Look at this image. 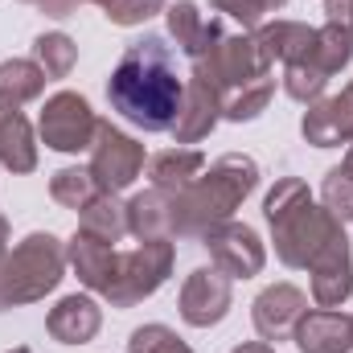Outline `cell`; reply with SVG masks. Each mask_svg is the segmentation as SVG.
I'll use <instances>...</instances> for the list:
<instances>
[{
    "label": "cell",
    "instance_id": "1",
    "mask_svg": "<svg viewBox=\"0 0 353 353\" xmlns=\"http://www.w3.org/2000/svg\"><path fill=\"white\" fill-rule=\"evenodd\" d=\"M107 99L140 132H169L185 103V79L176 74V50L169 37L144 33L132 41L107 79Z\"/></svg>",
    "mask_w": 353,
    "mask_h": 353
},
{
    "label": "cell",
    "instance_id": "2",
    "mask_svg": "<svg viewBox=\"0 0 353 353\" xmlns=\"http://www.w3.org/2000/svg\"><path fill=\"white\" fill-rule=\"evenodd\" d=\"M259 165L243 152L218 157L189 189L173 197V239H201L205 230L234 218V210L255 193Z\"/></svg>",
    "mask_w": 353,
    "mask_h": 353
},
{
    "label": "cell",
    "instance_id": "3",
    "mask_svg": "<svg viewBox=\"0 0 353 353\" xmlns=\"http://www.w3.org/2000/svg\"><path fill=\"white\" fill-rule=\"evenodd\" d=\"M263 218L271 226V243L283 267H308L316 251L341 234V222L312 201L300 176H279L275 189L263 197Z\"/></svg>",
    "mask_w": 353,
    "mask_h": 353
},
{
    "label": "cell",
    "instance_id": "4",
    "mask_svg": "<svg viewBox=\"0 0 353 353\" xmlns=\"http://www.w3.org/2000/svg\"><path fill=\"white\" fill-rule=\"evenodd\" d=\"M66 275V243H58L50 230L25 234L4 259H0V312L46 300Z\"/></svg>",
    "mask_w": 353,
    "mask_h": 353
},
{
    "label": "cell",
    "instance_id": "5",
    "mask_svg": "<svg viewBox=\"0 0 353 353\" xmlns=\"http://www.w3.org/2000/svg\"><path fill=\"white\" fill-rule=\"evenodd\" d=\"M173 259H176V251L169 239H148L136 251L115 255V271H111V283H107L103 300L111 308H132V304L148 300L173 275Z\"/></svg>",
    "mask_w": 353,
    "mask_h": 353
},
{
    "label": "cell",
    "instance_id": "6",
    "mask_svg": "<svg viewBox=\"0 0 353 353\" xmlns=\"http://www.w3.org/2000/svg\"><path fill=\"white\" fill-rule=\"evenodd\" d=\"M193 74L205 79L210 87L218 90V99H226L230 90H239V87H247V83H255V79H263V74H271V62L259 54L255 37L226 33L205 58L193 62Z\"/></svg>",
    "mask_w": 353,
    "mask_h": 353
},
{
    "label": "cell",
    "instance_id": "7",
    "mask_svg": "<svg viewBox=\"0 0 353 353\" xmlns=\"http://www.w3.org/2000/svg\"><path fill=\"white\" fill-rule=\"evenodd\" d=\"M37 132L46 140V148L54 152H90L94 136H99V115L90 111V103L74 90H58L46 99Z\"/></svg>",
    "mask_w": 353,
    "mask_h": 353
},
{
    "label": "cell",
    "instance_id": "8",
    "mask_svg": "<svg viewBox=\"0 0 353 353\" xmlns=\"http://www.w3.org/2000/svg\"><path fill=\"white\" fill-rule=\"evenodd\" d=\"M144 144H136L128 132H119L115 123L99 119V136L90 144V173L99 181L103 193H123L136 176L144 173Z\"/></svg>",
    "mask_w": 353,
    "mask_h": 353
},
{
    "label": "cell",
    "instance_id": "9",
    "mask_svg": "<svg viewBox=\"0 0 353 353\" xmlns=\"http://www.w3.org/2000/svg\"><path fill=\"white\" fill-rule=\"evenodd\" d=\"M201 243H205L214 267L222 275H230V279H251L267 263V247H263V239H259V230L247 226V222H234V218L222 222V226H214V230H205Z\"/></svg>",
    "mask_w": 353,
    "mask_h": 353
},
{
    "label": "cell",
    "instance_id": "10",
    "mask_svg": "<svg viewBox=\"0 0 353 353\" xmlns=\"http://www.w3.org/2000/svg\"><path fill=\"white\" fill-rule=\"evenodd\" d=\"M181 321L193 329H214L226 321L234 292H230V275H222L218 267H197L189 271V279L181 283Z\"/></svg>",
    "mask_w": 353,
    "mask_h": 353
},
{
    "label": "cell",
    "instance_id": "11",
    "mask_svg": "<svg viewBox=\"0 0 353 353\" xmlns=\"http://www.w3.org/2000/svg\"><path fill=\"white\" fill-rule=\"evenodd\" d=\"M308 271H312V300H316V308H341L350 300L353 296V251H350L345 230L316 251V259L308 263Z\"/></svg>",
    "mask_w": 353,
    "mask_h": 353
},
{
    "label": "cell",
    "instance_id": "12",
    "mask_svg": "<svg viewBox=\"0 0 353 353\" xmlns=\"http://www.w3.org/2000/svg\"><path fill=\"white\" fill-rule=\"evenodd\" d=\"M308 312V296L296 288V283H271L255 296L251 304V321H255V333L271 341H288L300 325V316Z\"/></svg>",
    "mask_w": 353,
    "mask_h": 353
},
{
    "label": "cell",
    "instance_id": "13",
    "mask_svg": "<svg viewBox=\"0 0 353 353\" xmlns=\"http://www.w3.org/2000/svg\"><path fill=\"white\" fill-rule=\"evenodd\" d=\"M300 136L312 148L353 144V83L341 94H325V99L308 103V111L300 119Z\"/></svg>",
    "mask_w": 353,
    "mask_h": 353
},
{
    "label": "cell",
    "instance_id": "14",
    "mask_svg": "<svg viewBox=\"0 0 353 353\" xmlns=\"http://www.w3.org/2000/svg\"><path fill=\"white\" fill-rule=\"evenodd\" d=\"M218 119H222V99H218V90L210 87L205 79L189 74L181 115H176V123L169 128L173 144H197V140H205V136L218 128Z\"/></svg>",
    "mask_w": 353,
    "mask_h": 353
},
{
    "label": "cell",
    "instance_id": "15",
    "mask_svg": "<svg viewBox=\"0 0 353 353\" xmlns=\"http://www.w3.org/2000/svg\"><path fill=\"white\" fill-rule=\"evenodd\" d=\"M300 353H350L353 350V316L337 308H316L304 312L296 333H292Z\"/></svg>",
    "mask_w": 353,
    "mask_h": 353
},
{
    "label": "cell",
    "instance_id": "16",
    "mask_svg": "<svg viewBox=\"0 0 353 353\" xmlns=\"http://www.w3.org/2000/svg\"><path fill=\"white\" fill-rule=\"evenodd\" d=\"M165 17H169V37L176 41V50L185 54V58H205L222 37H226V29L214 21V17H205L193 0H181L173 8H165Z\"/></svg>",
    "mask_w": 353,
    "mask_h": 353
},
{
    "label": "cell",
    "instance_id": "17",
    "mask_svg": "<svg viewBox=\"0 0 353 353\" xmlns=\"http://www.w3.org/2000/svg\"><path fill=\"white\" fill-rule=\"evenodd\" d=\"M103 329V308L90 300V296H62L50 316H46V333L62 345H87L94 341V333Z\"/></svg>",
    "mask_w": 353,
    "mask_h": 353
},
{
    "label": "cell",
    "instance_id": "18",
    "mask_svg": "<svg viewBox=\"0 0 353 353\" xmlns=\"http://www.w3.org/2000/svg\"><path fill=\"white\" fill-rule=\"evenodd\" d=\"M115 247L107 243V239H99V234H87V230H79L70 243H66V263L74 267V275H79V283L90 288V292H107V283H111V271H115Z\"/></svg>",
    "mask_w": 353,
    "mask_h": 353
},
{
    "label": "cell",
    "instance_id": "19",
    "mask_svg": "<svg viewBox=\"0 0 353 353\" xmlns=\"http://www.w3.org/2000/svg\"><path fill=\"white\" fill-rule=\"evenodd\" d=\"M312 41H316V29L304 25V21H271L255 29V46L267 62H304L312 54Z\"/></svg>",
    "mask_w": 353,
    "mask_h": 353
},
{
    "label": "cell",
    "instance_id": "20",
    "mask_svg": "<svg viewBox=\"0 0 353 353\" xmlns=\"http://www.w3.org/2000/svg\"><path fill=\"white\" fill-rule=\"evenodd\" d=\"M144 169H148L152 189H161V193L176 197L181 189H189L197 176L205 173V157H201L197 148H165V152L148 157Z\"/></svg>",
    "mask_w": 353,
    "mask_h": 353
},
{
    "label": "cell",
    "instance_id": "21",
    "mask_svg": "<svg viewBox=\"0 0 353 353\" xmlns=\"http://www.w3.org/2000/svg\"><path fill=\"white\" fill-rule=\"evenodd\" d=\"M0 165L8 173H33L37 169L33 123L17 107H0Z\"/></svg>",
    "mask_w": 353,
    "mask_h": 353
},
{
    "label": "cell",
    "instance_id": "22",
    "mask_svg": "<svg viewBox=\"0 0 353 353\" xmlns=\"http://www.w3.org/2000/svg\"><path fill=\"white\" fill-rule=\"evenodd\" d=\"M128 234L140 243L148 239H173V197L161 189H144L128 201Z\"/></svg>",
    "mask_w": 353,
    "mask_h": 353
},
{
    "label": "cell",
    "instance_id": "23",
    "mask_svg": "<svg viewBox=\"0 0 353 353\" xmlns=\"http://www.w3.org/2000/svg\"><path fill=\"white\" fill-rule=\"evenodd\" d=\"M46 70L33 62V58H8L0 62V107H25L33 99H41L46 90Z\"/></svg>",
    "mask_w": 353,
    "mask_h": 353
},
{
    "label": "cell",
    "instance_id": "24",
    "mask_svg": "<svg viewBox=\"0 0 353 353\" xmlns=\"http://www.w3.org/2000/svg\"><path fill=\"white\" fill-rule=\"evenodd\" d=\"M83 230L107 239L111 247L128 234V201H119V193H99L83 210Z\"/></svg>",
    "mask_w": 353,
    "mask_h": 353
},
{
    "label": "cell",
    "instance_id": "25",
    "mask_svg": "<svg viewBox=\"0 0 353 353\" xmlns=\"http://www.w3.org/2000/svg\"><path fill=\"white\" fill-rule=\"evenodd\" d=\"M308 62L321 66L329 79L341 74V70L353 62V33L350 29H341V25H325V29H316V41H312Z\"/></svg>",
    "mask_w": 353,
    "mask_h": 353
},
{
    "label": "cell",
    "instance_id": "26",
    "mask_svg": "<svg viewBox=\"0 0 353 353\" xmlns=\"http://www.w3.org/2000/svg\"><path fill=\"white\" fill-rule=\"evenodd\" d=\"M271 94H275V79L271 74H263V79H255V83H247V87H239V90H230L222 99V119H230V123L259 119L267 111V103H271Z\"/></svg>",
    "mask_w": 353,
    "mask_h": 353
},
{
    "label": "cell",
    "instance_id": "27",
    "mask_svg": "<svg viewBox=\"0 0 353 353\" xmlns=\"http://www.w3.org/2000/svg\"><path fill=\"white\" fill-rule=\"evenodd\" d=\"M33 62L46 70V79H66L70 70H74V62H79V46H74V37H66V33H37L33 37Z\"/></svg>",
    "mask_w": 353,
    "mask_h": 353
},
{
    "label": "cell",
    "instance_id": "28",
    "mask_svg": "<svg viewBox=\"0 0 353 353\" xmlns=\"http://www.w3.org/2000/svg\"><path fill=\"white\" fill-rule=\"evenodd\" d=\"M103 189H99V181H94V173L90 169H58V173L50 176V197L58 201V205H66V210H87L90 201L99 197Z\"/></svg>",
    "mask_w": 353,
    "mask_h": 353
},
{
    "label": "cell",
    "instance_id": "29",
    "mask_svg": "<svg viewBox=\"0 0 353 353\" xmlns=\"http://www.w3.org/2000/svg\"><path fill=\"white\" fill-rule=\"evenodd\" d=\"M325 87H329V74H325L321 66H312L308 58L283 66V90H288V99H296V103L308 107V103L325 99Z\"/></svg>",
    "mask_w": 353,
    "mask_h": 353
},
{
    "label": "cell",
    "instance_id": "30",
    "mask_svg": "<svg viewBox=\"0 0 353 353\" xmlns=\"http://www.w3.org/2000/svg\"><path fill=\"white\" fill-rule=\"evenodd\" d=\"M321 205L345 226V222H353V176L337 165V169H329L325 173V185H321Z\"/></svg>",
    "mask_w": 353,
    "mask_h": 353
},
{
    "label": "cell",
    "instance_id": "31",
    "mask_svg": "<svg viewBox=\"0 0 353 353\" xmlns=\"http://www.w3.org/2000/svg\"><path fill=\"white\" fill-rule=\"evenodd\" d=\"M128 353H193L169 325H140L128 337Z\"/></svg>",
    "mask_w": 353,
    "mask_h": 353
},
{
    "label": "cell",
    "instance_id": "32",
    "mask_svg": "<svg viewBox=\"0 0 353 353\" xmlns=\"http://www.w3.org/2000/svg\"><path fill=\"white\" fill-rule=\"evenodd\" d=\"M169 4L165 0H107L103 4V12H107V21L111 25H144L148 17H157V12H165Z\"/></svg>",
    "mask_w": 353,
    "mask_h": 353
},
{
    "label": "cell",
    "instance_id": "33",
    "mask_svg": "<svg viewBox=\"0 0 353 353\" xmlns=\"http://www.w3.org/2000/svg\"><path fill=\"white\" fill-rule=\"evenodd\" d=\"M210 8L214 12H226L230 21H239L243 29H259L267 17L263 0H210Z\"/></svg>",
    "mask_w": 353,
    "mask_h": 353
},
{
    "label": "cell",
    "instance_id": "34",
    "mask_svg": "<svg viewBox=\"0 0 353 353\" xmlns=\"http://www.w3.org/2000/svg\"><path fill=\"white\" fill-rule=\"evenodd\" d=\"M21 4H29V8H37L46 17H54V21H62V17H70L79 8V0H21Z\"/></svg>",
    "mask_w": 353,
    "mask_h": 353
},
{
    "label": "cell",
    "instance_id": "35",
    "mask_svg": "<svg viewBox=\"0 0 353 353\" xmlns=\"http://www.w3.org/2000/svg\"><path fill=\"white\" fill-rule=\"evenodd\" d=\"M325 12H329V25H341L353 33V0H325Z\"/></svg>",
    "mask_w": 353,
    "mask_h": 353
},
{
    "label": "cell",
    "instance_id": "36",
    "mask_svg": "<svg viewBox=\"0 0 353 353\" xmlns=\"http://www.w3.org/2000/svg\"><path fill=\"white\" fill-rule=\"evenodd\" d=\"M230 353H275V345H267V341H247V345H239V350Z\"/></svg>",
    "mask_w": 353,
    "mask_h": 353
},
{
    "label": "cell",
    "instance_id": "37",
    "mask_svg": "<svg viewBox=\"0 0 353 353\" xmlns=\"http://www.w3.org/2000/svg\"><path fill=\"white\" fill-rule=\"evenodd\" d=\"M4 243H8V218L0 214V259H4Z\"/></svg>",
    "mask_w": 353,
    "mask_h": 353
},
{
    "label": "cell",
    "instance_id": "38",
    "mask_svg": "<svg viewBox=\"0 0 353 353\" xmlns=\"http://www.w3.org/2000/svg\"><path fill=\"white\" fill-rule=\"evenodd\" d=\"M341 169L353 176V144H350V152H345V161H341Z\"/></svg>",
    "mask_w": 353,
    "mask_h": 353
},
{
    "label": "cell",
    "instance_id": "39",
    "mask_svg": "<svg viewBox=\"0 0 353 353\" xmlns=\"http://www.w3.org/2000/svg\"><path fill=\"white\" fill-rule=\"evenodd\" d=\"M283 4H288V0H263V8H267V12H275V8H283Z\"/></svg>",
    "mask_w": 353,
    "mask_h": 353
},
{
    "label": "cell",
    "instance_id": "40",
    "mask_svg": "<svg viewBox=\"0 0 353 353\" xmlns=\"http://www.w3.org/2000/svg\"><path fill=\"white\" fill-rule=\"evenodd\" d=\"M8 353H33V350H25V345H17V350H8Z\"/></svg>",
    "mask_w": 353,
    "mask_h": 353
},
{
    "label": "cell",
    "instance_id": "41",
    "mask_svg": "<svg viewBox=\"0 0 353 353\" xmlns=\"http://www.w3.org/2000/svg\"><path fill=\"white\" fill-rule=\"evenodd\" d=\"M87 4H107V0H87Z\"/></svg>",
    "mask_w": 353,
    "mask_h": 353
}]
</instances>
